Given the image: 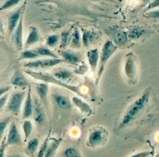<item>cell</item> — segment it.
<instances>
[{
    "instance_id": "6da1fadb",
    "label": "cell",
    "mask_w": 159,
    "mask_h": 157,
    "mask_svg": "<svg viewBox=\"0 0 159 157\" xmlns=\"http://www.w3.org/2000/svg\"><path fill=\"white\" fill-rule=\"evenodd\" d=\"M150 97V90H147L140 97L135 100L131 105L128 107L127 111L125 113L118 127V130H120L128 126L131 125L138 118L144 107L148 103Z\"/></svg>"
},
{
    "instance_id": "d6a6232c",
    "label": "cell",
    "mask_w": 159,
    "mask_h": 157,
    "mask_svg": "<svg viewBox=\"0 0 159 157\" xmlns=\"http://www.w3.org/2000/svg\"><path fill=\"white\" fill-rule=\"evenodd\" d=\"M11 118L8 117L3 120L0 121V140H1L3 135L4 134V132L6 130L8 125L11 122Z\"/></svg>"
},
{
    "instance_id": "5b68a950",
    "label": "cell",
    "mask_w": 159,
    "mask_h": 157,
    "mask_svg": "<svg viewBox=\"0 0 159 157\" xmlns=\"http://www.w3.org/2000/svg\"><path fill=\"white\" fill-rule=\"evenodd\" d=\"M25 97V92H16L13 93L8 101V111L15 115H18L21 111Z\"/></svg>"
},
{
    "instance_id": "836d02e7",
    "label": "cell",
    "mask_w": 159,
    "mask_h": 157,
    "mask_svg": "<svg viewBox=\"0 0 159 157\" xmlns=\"http://www.w3.org/2000/svg\"><path fill=\"white\" fill-rule=\"evenodd\" d=\"M59 41V36L56 35H53L48 36L46 40V45L50 47H53L56 46Z\"/></svg>"
},
{
    "instance_id": "52a82bcc",
    "label": "cell",
    "mask_w": 159,
    "mask_h": 157,
    "mask_svg": "<svg viewBox=\"0 0 159 157\" xmlns=\"http://www.w3.org/2000/svg\"><path fill=\"white\" fill-rule=\"evenodd\" d=\"M6 143L8 146L20 145L21 144V137L19 133L18 129L14 122L10 124L9 132H8Z\"/></svg>"
},
{
    "instance_id": "83f0119b",
    "label": "cell",
    "mask_w": 159,
    "mask_h": 157,
    "mask_svg": "<svg viewBox=\"0 0 159 157\" xmlns=\"http://www.w3.org/2000/svg\"><path fill=\"white\" fill-rule=\"evenodd\" d=\"M35 50L37 51L38 54L40 56H50L51 58H53V59H56L57 58V55L53 53V52L51 51L50 49L46 48V47H40L37 48Z\"/></svg>"
},
{
    "instance_id": "7a4b0ae2",
    "label": "cell",
    "mask_w": 159,
    "mask_h": 157,
    "mask_svg": "<svg viewBox=\"0 0 159 157\" xmlns=\"http://www.w3.org/2000/svg\"><path fill=\"white\" fill-rule=\"evenodd\" d=\"M24 72L27 73L29 76L32 77V78L39 80V81L46 82V83H53L58 85V86L66 88V89L70 90L71 91H72V92H75L76 94H77V95L81 96V97H84L83 94L81 92L79 86L70 85H68L67 83H65V82H62L61 81H60L59 80L56 79L53 75H51V74L43 72H37V71H33L31 70H25Z\"/></svg>"
},
{
    "instance_id": "7bdbcfd3",
    "label": "cell",
    "mask_w": 159,
    "mask_h": 157,
    "mask_svg": "<svg viewBox=\"0 0 159 157\" xmlns=\"http://www.w3.org/2000/svg\"><path fill=\"white\" fill-rule=\"evenodd\" d=\"M0 33L2 35L4 34V24L2 23L1 19H0Z\"/></svg>"
},
{
    "instance_id": "4fadbf2b",
    "label": "cell",
    "mask_w": 159,
    "mask_h": 157,
    "mask_svg": "<svg viewBox=\"0 0 159 157\" xmlns=\"http://www.w3.org/2000/svg\"><path fill=\"white\" fill-rule=\"evenodd\" d=\"M88 59H89V63L90 67V70L93 73V75L95 76V72H96L97 66L99 64L100 60V55L99 52L97 49H90V51L88 52L87 53Z\"/></svg>"
},
{
    "instance_id": "7402d4cb",
    "label": "cell",
    "mask_w": 159,
    "mask_h": 157,
    "mask_svg": "<svg viewBox=\"0 0 159 157\" xmlns=\"http://www.w3.org/2000/svg\"><path fill=\"white\" fill-rule=\"evenodd\" d=\"M39 147V140L37 138H32L27 143L26 151L30 156H34L37 152Z\"/></svg>"
},
{
    "instance_id": "3957f363",
    "label": "cell",
    "mask_w": 159,
    "mask_h": 157,
    "mask_svg": "<svg viewBox=\"0 0 159 157\" xmlns=\"http://www.w3.org/2000/svg\"><path fill=\"white\" fill-rule=\"evenodd\" d=\"M118 47L111 40H108L103 45L102 49V53H101L100 60H99V66H98V71L95 79V85H98L102 76V73L105 71V66L107 62L110 59L111 56L113 55L115 52L117 50Z\"/></svg>"
},
{
    "instance_id": "60d3db41",
    "label": "cell",
    "mask_w": 159,
    "mask_h": 157,
    "mask_svg": "<svg viewBox=\"0 0 159 157\" xmlns=\"http://www.w3.org/2000/svg\"><path fill=\"white\" fill-rule=\"evenodd\" d=\"M11 89V86H6L0 87V97L3 96L4 94H6L7 92H9Z\"/></svg>"
},
{
    "instance_id": "ba28073f",
    "label": "cell",
    "mask_w": 159,
    "mask_h": 157,
    "mask_svg": "<svg viewBox=\"0 0 159 157\" xmlns=\"http://www.w3.org/2000/svg\"><path fill=\"white\" fill-rule=\"evenodd\" d=\"M125 72L126 76L130 81H134L135 79L136 76V61L135 56L132 53L128 54L126 55L125 65Z\"/></svg>"
},
{
    "instance_id": "277c9868",
    "label": "cell",
    "mask_w": 159,
    "mask_h": 157,
    "mask_svg": "<svg viewBox=\"0 0 159 157\" xmlns=\"http://www.w3.org/2000/svg\"><path fill=\"white\" fill-rule=\"evenodd\" d=\"M108 137V133L102 128H96L91 130L88 138L87 145L89 147L95 148L105 145Z\"/></svg>"
},
{
    "instance_id": "9a60e30c",
    "label": "cell",
    "mask_w": 159,
    "mask_h": 157,
    "mask_svg": "<svg viewBox=\"0 0 159 157\" xmlns=\"http://www.w3.org/2000/svg\"><path fill=\"white\" fill-rule=\"evenodd\" d=\"M111 37L113 38V42L115 45L118 46L125 45L128 41L127 35L124 32L119 28L111 29Z\"/></svg>"
},
{
    "instance_id": "4316f807",
    "label": "cell",
    "mask_w": 159,
    "mask_h": 157,
    "mask_svg": "<svg viewBox=\"0 0 159 157\" xmlns=\"http://www.w3.org/2000/svg\"><path fill=\"white\" fill-rule=\"evenodd\" d=\"M73 102L75 103V105L77 106L82 111H84L85 113H89L91 111L90 106L89 105V104L81 100L80 99H79L77 97H74Z\"/></svg>"
},
{
    "instance_id": "e0dca14e",
    "label": "cell",
    "mask_w": 159,
    "mask_h": 157,
    "mask_svg": "<svg viewBox=\"0 0 159 157\" xmlns=\"http://www.w3.org/2000/svg\"><path fill=\"white\" fill-rule=\"evenodd\" d=\"M39 38L40 33L39 30H38L36 27L31 26L30 27V32L26 40L25 47L27 49L29 47L34 45L35 43H37L38 41L39 40Z\"/></svg>"
},
{
    "instance_id": "f546056e",
    "label": "cell",
    "mask_w": 159,
    "mask_h": 157,
    "mask_svg": "<svg viewBox=\"0 0 159 157\" xmlns=\"http://www.w3.org/2000/svg\"><path fill=\"white\" fill-rule=\"evenodd\" d=\"M62 157H82V156L76 148L68 147L63 151Z\"/></svg>"
},
{
    "instance_id": "cb8c5ba5",
    "label": "cell",
    "mask_w": 159,
    "mask_h": 157,
    "mask_svg": "<svg viewBox=\"0 0 159 157\" xmlns=\"http://www.w3.org/2000/svg\"><path fill=\"white\" fill-rule=\"evenodd\" d=\"M39 56L36 50L30 49V50H25L21 52L20 56V60L25 59H36Z\"/></svg>"
},
{
    "instance_id": "1f68e13d",
    "label": "cell",
    "mask_w": 159,
    "mask_h": 157,
    "mask_svg": "<svg viewBox=\"0 0 159 157\" xmlns=\"http://www.w3.org/2000/svg\"><path fill=\"white\" fill-rule=\"evenodd\" d=\"M144 30L139 27H134L129 33V37L130 39H138L144 33Z\"/></svg>"
},
{
    "instance_id": "74e56055",
    "label": "cell",
    "mask_w": 159,
    "mask_h": 157,
    "mask_svg": "<svg viewBox=\"0 0 159 157\" xmlns=\"http://www.w3.org/2000/svg\"><path fill=\"white\" fill-rule=\"evenodd\" d=\"M8 100V95H4L0 97V113L2 111V110L4 109L5 105L7 102Z\"/></svg>"
},
{
    "instance_id": "8992f818",
    "label": "cell",
    "mask_w": 159,
    "mask_h": 157,
    "mask_svg": "<svg viewBox=\"0 0 159 157\" xmlns=\"http://www.w3.org/2000/svg\"><path fill=\"white\" fill-rule=\"evenodd\" d=\"M64 63V61L62 59H38L34 60L32 61L27 62L26 64H24V66L30 69H39V68H50L56 66L57 64Z\"/></svg>"
},
{
    "instance_id": "c3c4849f",
    "label": "cell",
    "mask_w": 159,
    "mask_h": 157,
    "mask_svg": "<svg viewBox=\"0 0 159 157\" xmlns=\"http://www.w3.org/2000/svg\"><path fill=\"white\" fill-rule=\"evenodd\" d=\"M94 1H99V0H94Z\"/></svg>"
},
{
    "instance_id": "603a6c76",
    "label": "cell",
    "mask_w": 159,
    "mask_h": 157,
    "mask_svg": "<svg viewBox=\"0 0 159 157\" xmlns=\"http://www.w3.org/2000/svg\"><path fill=\"white\" fill-rule=\"evenodd\" d=\"M70 45L73 48H79L81 46L80 35H79V30L76 27L75 28L72 35H71Z\"/></svg>"
},
{
    "instance_id": "d590c367",
    "label": "cell",
    "mask_w": 159,
    "mask_h": 157,
    "mask_svg": "<svg viewBox=\"0 0 159 157\" xmlns=\"http://www.w3.org/2000/svg\"><path fill=\"white\" fill-rule=\"evenodd\" d=\"M7 147L6 143V137H4L3 140L2 141L1 145H0V157H4L5 156V151Z\"/></svg>"
},
{
    "instance_id": "b9f144b4",
    "label": "cell",
    "mask_w": 159,
    "mask_h": 157,
    "mask_svg": "<svg viewBox=\"0 0 159 157\" xmlns=\"http://www.w3.org/2000/svg\"><path fill=\"white\" fill-rule=\"evenodd\" d=\"M152 0H142V2H141V8H143V7H146L148 4H149L151 2H152Z\"/></svg>"
},
{
    "instance_id": "f6af8a7d",
    "label": "cell",
    "mask_w": 159,
    "mask_h": 157,
    "mask_svg": "<svg viewBox=\"0 0 159 157\" xmlns=\"http://www.w3.org/2000/svg\"><path fill=\"white\" fill-rule=\"evenodd\" d=\"M4 37L3 35H2L1 33H0V40H4Z\"/></svg>"
},
{
    "instance_id": "e575fe53",
    "label": "cell",
    "mask_w": 159,
    "mask_h": 157,
    "mask_svg": "<svg viewBox=\"0 0 159 157\" xmlns=\"http://www.w3.org/2000/svg\"><path fill=\"white\" fill-rule=\"evenodd\" d=\"M21 0H7L5 3L2 5V7L0 8V10H6L15 7L16 4H18Z\"/></svg>"
},
{
    "instance_id": "ffe728a7",
    "label": "cell",
    "mask_w": 159,
    "mask_h": 157,
    "mask_svg": "<svg viewBox=\"0 0 159 157\" xmlns=\"http://www.w3.org/2000/svg\"><path fill=\"white\" fill-rule=\"evenodd\" d=\"M55 101L57 106L63 109H68L72 107V102L69 97H65L63 95H55Z\"/></svg>"
},
{
    "instance_id": "d6986e66",
    "label": "cell",
    "mask_w": 159,
    "mask_h": 157,
    "mask_svg": "<svg viewBox=\"0 0 159 157\" xmlns=\"http://www.w3.org/2000/svg\"><path fill=\"white\" fill-rule=\"evenodd\" d=\"M62 142V138H59L57 140H54L50 145H48L47 150L45 155L43 157H53V156L56 154V151L58 150L60 144Z\"/></svg>"
},
{
    "instance_id": "44dd1931",
    "label": "cell",
    "mask_w": 159,
    "mask_h": 157,
    "mask_svg": "<svg viewBox=\"0 0 159 157\" xmlns=\"http://www.w3.org/2000/svg\"><path fill=\"white\" fill-rule=\"evenodd\" d=\"M36 90L38 95L39 96L40 100L43 101H46L47 94L48 92V85L46 82H42V83L37 84Z\"/></svg>"
},
{
    "instance_id": "8fae6325",
    "label": "cell",
    "mask_w": 159,
    "mask_h": 157,
    "mask_svg": "<svg viewBox=\"0 0 159 157\" xmlns=\"http://www.w3.org/2000/svg\"><path fill=\"white\" fill-rule=\"evenodd\" d=\"M23 14L19 21L17 27H16L13 34V41L16 48L19 50L23 49Z\"/></svg>"
},
{
    "instance_id": "bcb514c9",
    "label": "cell",
    "mask_w": 159,
    "mask_h": 157,
    "mask_svg": "<svg viewBox=\"0 0 159 157\" xmlns=\"http://www.w3.org/2000/svg\"><path fill=\"white\" fill-rule=\"evenodd\" d=\"M154 157H159V152H158V154H157V155H156Z\"/></svg>"
},
{
    "instance_id": "30bf717a",
    "label": "cell",
    "mask_w": 159,
    "mask_h": 157,
    "mask_svg": "<svg viewBox=\"0 0 159 157\" xmlns=\"http://www.w3.org/2000/svg\"><path fill=\"white\" fill-rule=\"evenodd\" d=\"M25 5V4L23 7L19 8L16 12L13 13L12 14L9 16V21H8V29H9V32L10 34H12L13 32H14L16 27H17L22 15L23 14Z\"/></svg>"
},
{
    "instance_id": "ac0fdd59",
    "label": "cell",
    "mask_w": 159,
    "mask_h": 157,
    "mask_svg": "<svg viewBox=\"0 0 159 157\" xmlns=\"http://www.w3.org/2000/svg\"><path fill=\"white\" fill-rule=\"evenodd\" d=\"M56 79L59 80L60 81L65 83H67V82L70 81L71 78H72V73L70 71L60 69L57 70L53 73V75Z\"/></svg>"
},
{
    "instance_id": "ee69618b",
    "label": "cell",
    "mask_w": 159,
    "mask_h": 157,
    "mask_svg": "<svg viewBox=\"0 0 159 157\" xmlns=\"http://www.w3.org/2000/svg\"><path fill=\"white\" fill-rule=\"evenodd\" d=\"M7 157H25V156H20V155H10V156H8Z\"/></svg>"
},
{
    "instance_id": "7c38bea8",
    "label": "cell",
    "mask_w": 159,
    "mask_h": 157,
    "mask_svg": "<svg viewBox=\"0 0 159 157\" xmlns=\"http://www.w3.org/2000/svg\"><path fill=\"white\" fill-rule=\"evenodd\" d=\"M33 109L34 104L32 97V90L30 86L28 88V91H27L25 101L23 114V118L24 119H27V118H30V117L32 116V115H33Z\"/></svg>"
},
{
    "instance_id": "2e32d148",
    "label": "cell",
    "mask_w": 159,
    "mask_h": 157,
    "mask_svg": "<svg viewBox=\"0 0 159 157\" xmlns=\"http://www.w3.org/2000/svg\"><path fill=\"white\" fill-rule=\"evenodd\" d=\"M34 118L38 124H42L46 118L45 113L43 111V108L41 106V104L39 100L35 99L34 102V109L33 115Z\"/></svg>"
},
{
    "instance_id": "484cf974",
    "label": "cell",
    "mask_w": 159,
    "mask_h": 157,
    "mask_svg": "<svg viewBox=\"0 0 159 157\" xmlns=\"http://www.w3.org/2000/svg\"><path fill=\"white\" fill-rule=\"evenodd\" d=\"M72 30H67V31L63 32L61 34V44H60V48H65L69 45L71 40V35H72Z\"/></svg>"
},
{
    "instance_id": "f1b7e54d",
    "label": "cell",
    "mask_w": 159,
    "mask_h": 157,
    "mask_svg": "<svg viewBox=\"0 0 159 157\" xmlns=\"http://www.w3.org/2000/svg\"><path fill=\"white\" fill-rule=\"evenodd\" d=\"M95 35L93 32H90L89 30H84L83 35V43L85 47H88L94 39Z\"/></svg>"
},
{
    "instance_id": "5bb4252c",
    "label": "cell",
    "mask_w": 159,
    "mask_h": 157,
    "mask_svg": "<svg viewBox=\"0 0 159 157\" xmlns=\"http://www.w3.org/2000/svg\"><path fill=\"white\" fill-rule=\"evenodd\" d=\"M59 54L62 56L64 63L72 65H77L80 62L81 59L78 54L69 50L59 51Z\"/></svg>"
},
{
    "instance_id": "d4e9b609",
    "label": "cell",
    "mask_w": 159,
    "mask_h": 157,
    "mask_svg": "<svg viewBox=\"0 0 159 157\" xmlns=\"http://www.w3.org/2000/svg\"><path fill=\"white\" fill-rule=\"evenodd\" d=\"M32 129H33V125L31 121L30 120H25L23 122V130L24 132V135H25V140L27 141L28 137L30 136L32 132Z\"/></svg>"
},
{
    "instance_id": "ab89813d",
    "label": "cell",
    "mask_w": 159,
    "mask_h": 157,
    "mask_svg": "<svg viewBox=\"0 0 159 157\" xmlns=\"http://www.w3.org/2000/svg\"><path fill=\"white\" fill-rule=\"evenodd\" d=\"M151 155H152V153L150 151H143V152L134 154L130 157H149Z\"/></svg>"
},
{
    "instance_id": "9c48e42d",
    "label": "cell",
    "mask_w": 159,
    "mask_h": 157,
    "mask_svg": "<svg viewBox=\"0 0 159 157\" xmlns=\"http://www.w3.org/2000/svg\"><path fill=\"white\" fill-rule=\"evenodd\" d=\"M10 82L12 85H14V86L20 88H25L30 87V85L28 80L24 76L23 72L19 70H16L15 71L11 78Z\"/></svg>"
},
{
    "instance_id": "7dc6e473",
    "label": "cell",
    "mask_w": 159,
    "mask_h": 157,
    "mask_svg": "<svg viewBox=\"0 0 159 157\" xmlns=\"http://www.w3.org/2000/svg\"><path fill=\"white\" fill-rule=\"evenodd\" d=\"M119 2H122V1H123V0H119Z\"/></svg>"
},
{
    "instance_id": "8d00e7d4",
    "label": "cell",
    "mask_w": 159,
    "mask_h": 157,
    "mask_svg": "<svg viewBox=\"0 0 159 157\" xmlns=\"http://www.w3.org/2000/svg\"><path fill=\"white\" fill-rule=\"evenodd\" d=\"M145 16L147 17L155 18V19H159V9L155 10V11H150L147 13H145Z\"/></svg>"
},
{
    "instance_id": "4dcf8cb0",
    "label": "cell",
    "mask_w": 159,
    "mask_h": 157,
    "mask_svg": "<svg viewBox=\"0 0 159 157\" xmlns=\"http://www.w3.org/2000/svg\"><path fill=\"white\" fill-rule=\"evenodd\" d=\"M49 145V137L48 136L46 137V140L43 141V144L41 146L39 151L37 153V157H43L45 155L46 152V150H47L48 147Z\"/></svg>"
},
{
    "instance_id": "f35d334b",
    "label": "cell",
    "mask_w": 159,
    "mask_h": 157,
    "mask_svg": "<svg viewBox=\"0 0 159 157\" xmlns=\"http://www.w3.org/2000/svg\"><path fill=\"white\" fill-rule=\"evenodd\" d=\"M147 9H145L146 11L148 10H152L155 9V8L159 7V0H152L150 3L147 5Z\"/></svg>"
}]
</instances>
